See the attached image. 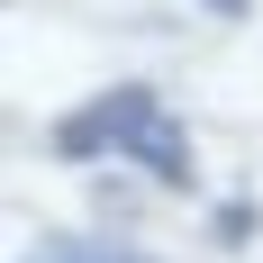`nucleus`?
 <instances>
[{"instance_id":"6","label":"nucleus","mask_w":263,"mask_h":263,"mask_svg":"<svg viewBox=\"0 0 263 263\" xmlns=\"http://www.w3.org/2000/svg\"><path fill=\"white\" fill-rule=\"evenodd\" d=\"M209 18H254V0H200Z\"/></svg>"},{"instance_id":"7","label":"nucleus","mask_w":263,"mask_h":263,"mask_svg":"<svg viewBox=\"0 0 263 263\" xmlns=\"http://www.w3.org/2000/svg\"><path fill=\"white\" fill-rule=\"evenodd\" d=\"M36 263H46V254H36Z\"/></svg>"},{"instance_id":"3","label":"nucleus","mask_w":263,"mask_h":263,"mask_svg":"<svg viewBox=\"0 0 263 263\" xmlns=\"http://www.w3.org/2000/svg\"><path fill=\"white\" fill-rule=\"evenodd\" d=\"M46 263H155L127 236H46Z\"/></svg>"},{"instance_id":"4","label":"nucleus","mask_w":263,"mask_h":263,"mask_svg":"<svg viewBox=\"0 0 263 263\" xmlns=\"http://www.w3.org/2000/svg\"><path fill=\"white\" fill-rule=\"evenodd\" d=\"M254 236H263V200H218L209 209V245L218 254H245Z\"/></svg>"},{"instance_id":"5","label":"nucleus","mask_w":263,"mask_h":263,"mask_svg":"<svg viewBox=\"0 0 263 263\" xmlns=\"http://www.w3.org/2000/svg\"><path fill=\"white\" fill-rule=\"evenodd\" d=\"M136 209H145V200H136V191L118 182V173H91V218H109V227H127Z\"/></svg>"},{"instance_id":"1","label":"nucleus","mask_w":263,"mask_h":263,"mask_svg":"<svg viewBox=\"0 0 263 263\" xmlns=\"http://www.w3.org/2000/svg\"><path fill=\"white\" fill-rule=\"evenodd\" d=\"M127 163H136L155 191H173V200H182V191H200V155H191V127L173 118V109H163V118H145V127L127 136Z\"/></svg>"},{"instance_id":"2","label":"nucleus","mask_w":263,"mask_h":263,"mask_svg":"<svg viewBox=\"0 0 263 263\" xmlns=\"http://www.w3.org/2000/svg\"><path fill=\"white\" fill-rule=\"evenodd\" d=\"M54 155L64 163H82V173H100L109 155H127V145H118V127H109L100 118V100H82V109H64V118H54V136H46Z\"/></svg>"}]
</instances>
